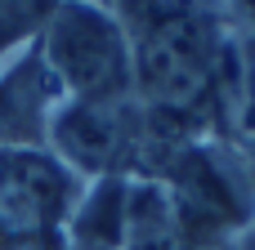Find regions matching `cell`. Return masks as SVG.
Segmentation results:
<instances>
[{"label": "cell", "mask_w": 255, "mask_h": 250, "mask_svg": "<svg viewBox=\"0 0 255 250\" xmlns=\"http://www.w3.org/2000/svg\"><path fill=\"white\" fill-rule=\"evenodd\" d=\"M40 63L58 85L72 89V98L85 103H121L134 85V49L126 27L90 0H67L54 9Z\"/></svg>", "instance_id": "2"}, {"label": "cell", "mask_w": 255, "mask_h": 250, "mask_svg": "<svg viewBox=\"0 0 255 250\" xmlns=\"http://www.w3.org/2000/svg\"><path fill=\"white\" fill-rule=\"evenodd\" d=\"M166 192L179 210V219L188 224V233L197 237L202 228H233L247 219V192L238 188V179L229 174V166L206 152V148H193V143H179L170 152V166H166Z\"/></svg>", "instance_id": "4"}, {"label": "cell", "mask_w": 255, "mask_h": 250, "mask_svg": "<svg viewBox=\"0 0 255 250\" xmlns=\"http://www.w3.org/2000/svg\"><path fill=\"white\" fill-rule=\"evenodd\" d=\"M130 49L139 94L166 116H193L220 94L233 45L197 4H175L143 22Z\"/></svg>", "instance_id": "1"}, {"label": "cell", "mask_w": 255, "mask_h": 250, "mask_svg": "<svg viewBox=\"0 0 255 250\" xmlns=\"http://www.w3.org/2000/svg\"><path fill=\"white\" fill-rule=\"evenodd\" d=\"M49 139L58 148V157L81 170V174H112L117 161L139 143V130L121 103H85L72 98L63 112H54L49 121Z\"/></svg>", "instance_id": "5"}, {"label": "cell", "mask_w": 255, "mask_h": 250, "mask_svg": "<svg viewBox=\"0 0 255 250\" xmlns=\"http://www.w3.org/2000/svg\"><path fill=\"white\" fill-rule=\"evenodd\" d=\"M72 210L63 161L40 148H0V250H36L54 242Z\"/></svg>", "instance_id": "3"}, {"label": "cell", "mask_w": 255, "mask_h": 250, "mask_svg": "<svg viewBox=\"0 0 255 250\" xmlns=\"http://www.w3.org/2000/svg\"><path fill=\"white\" fill-rule=\"evenodd\" d=\"M121 246L126 250H197V237L179 219L166 183H134L126 192Z\"/></svg>", "instance_id": "6"}]
</instances>
